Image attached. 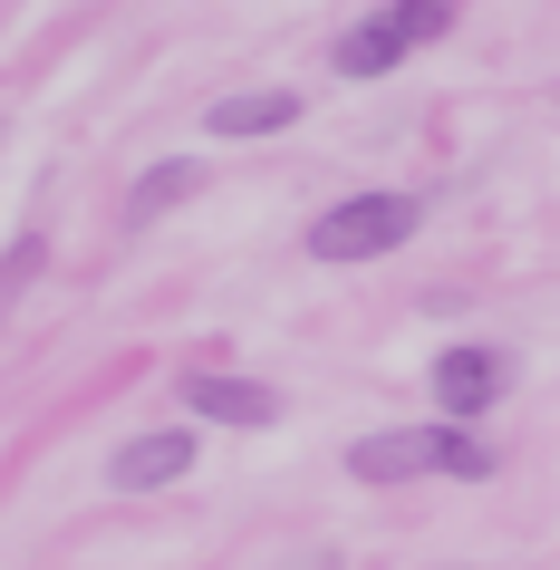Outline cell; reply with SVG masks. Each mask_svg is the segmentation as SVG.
Returning <instances> with one entry per match:
<instances>
[{"label":"cell","mask_w":560,"mask_h":570,"mask_svg":"<svg viewBox=\"0 0 560 570\" xmlns=\"http://www.w3.org/2000/svg\"><path fill=\"white\" fill-rule=\"evenodd\" d=\"M425 387H435L444 425H473L483 406H502V387H512V358H502V348H483V338H464V348H444V358L425 367Z\"/></svg>","instance_id":"obj_3"},{"label":"cell","mask_w":560,"mask_h":570,"mask_svg":"<svg viewBox=\"0 0 560 570\" xmlns=\"http://www.w3.org/2000/svg\"><path fill=\"white\" fill-rule=\"evenodd\" d=\"M184 194H204V155H165V165H146V175H136V194H126V233L165 223Z\"/></svg>","instance_id":"obj_7"},{"label":"cell","mask_w":560,"mask_h":570,"mask_svg":"<svg viewBox=\"0 0 560 570\" xmlns=\"http://www.w3.org/2000/svg\"><path fill=\"white\" fill-rule=\"evenodd\" d=\"M502 454L473 435V425H386V435H357L348 445V474L357 483H406V474H454V483H483Z\"/></svg>","instance_id":"obj_1"},{"label":"cell","mask_w":560,"mask_h":570,"mask_svg":"<svg viewBox=\"0 0 560 570\" xmlns=\"http://www.w3.org/2000/svg\"><path fill=\"white\" fill-rule=\"evenodd\" d=\"M194 464H204L194 425H165V435H126L117 464H107V483H117V493H165V483H184Z\"/></svg>","instance_id":"obj_4"},{"label":"cell","mask_w":560,"mask_h":570,"mask_svg":"<svg viewBox=\"0 0 560 570\" xmlns=\"http://www.w3.org/2000/svg\"><path fill=\"white\" fill-rule=\"evenodd\" d=\"M415 233H425L415 194H348V204H328L310 223V262H377V252H396Z\"/></svg>","instance_id":"obj_2"},{"label":"cell","mask_w":560,"mask_h":570,"mask_svg":"<svg viewBox=\"0 0 560 570\" xmlns=\"http://www.w3.org/2000/svg\"><path fill=\"white\" fill-rule=\"evenodd\" d=\"M39 252H49L39 233H20V242H10V262H0V301H10V291H20V281L39 271Z\"/></svg>","instance_id":"obj_8"},{"label":"cell","mask_w":560,"mask_h":570,"mask_svg":"<svg viewBox=\"0 0 560 570\" xmlns=\"http://www.w3.org/2000/svg\"><path fill=\"white\" fill-rule=\"evenodd\" d=\"M184 416L204 425H271L281 416V387H262V377H223V367H204V377H184Z\"/></svg>","instance_id":"obj_5"},{"label":"cell","mask_w":560,"mask_h":570,"mask_svg":"<svg viewBox=\"0 0 560 570\" xmlns=\"http://www.w3.org/2000/svg\"><path fill=\"white\" fill-rule=\"evenodd\" d=\"M213 136L223 146H242V136H281V126H299V97L291 88H242V97H213Z\"/></svg>","instance_id":"obj_6"},{"label":"cell","mask_w":560,"mask_h":570,"mask_svg":"<svg viewBox=\"0 0 560 570\" xmlns=\"http://www.w3.org/2000/svg\"><path fill=\"white\" fill-rule=\"evenodd\" d=\"M310 570H338V561H310Z\"/></svg>","instance_id":"obj_9"}]
</instances>
